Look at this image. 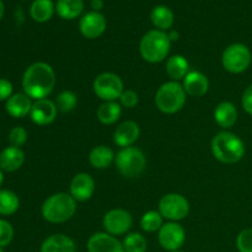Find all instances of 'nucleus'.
I'll list each match as a JSON object with an SVG mask.
<instances>
[{"label": "nucleus", "instance_id": "obj_21", "mask_svg": "<svg viewBox=\"0 0 252 252\" xmlns=\"http://www.w3.org/2000/svg\"><path fill=\"white\" fill-rule=\"evenodd\" d=\"M39 252H76V245L64 234H53L42 243Z\"/></svg>", "mask_w": 252, "mask_h": 252}, {"label": "nucleus", "instance_id": "obj_31", "mask_svg": "<svg viewBox=\"0 0 252 252\" xmlns=\"http://www.w3.org/2000/svg\"><path fill=\"white\" fill-rule=\"evenodd\" d=\"M78 105V96L74 91L70 90H64L57 96L56 98V106L58 111L63 113L71 112L74 108Z\"/></svg>", "mask_w": 252, "mask_h": 252}, {"label": "nucleus", "instance_id": "obj_33", "mask_svg": "<svg viewBox=\"0 0 252 252\" xmlns=\"http://www.w3.org/2000/svg\"><path fill=\"white\" fill-rule=\"evenodd\" d=\"M27 138H29L27 130L21 126L14 127L9 133V142L11 147H22L27 142Z\"/></svg>", "mask_w": 252, "mask_h": 252}, {"label": "nucleus", "instance_id": "obj_3", "mask_svg": "<svg viewBox=\"0 0 252 252\" xmlns=\"http://www.w3.org/2000/svg\"><path fill=\"white\" fill-rule=\"evenodd\" d=\"M78 202L70 193L58 192L49 196L43 202L41 208L42 217L46 221L52 224H62L70 220L76 212Z\"/></svg>", "mask_w": 252, "mask_h": 252}, {"label": "nucleus", "instance_id": "obj_10", "mask_svg": "<svg viewBox=\"0 0 252 252\" xmlns=\"http://www.w3.org/2000/svg\"><path fill=\"white\" fill-rule=\"evenodd\" d=\"M102 225L106 233L113 236L125 235L133 225V217L128 211L122 208L111 209L105 214Z\"/></svg>", "mask_w": 252, "mask_h": 252}, {"label": "nucleus", "instance_id": "obj_14", "mask_svg": "<svg viewBox=\"0 0 252 252\" xmlns=\"http://www.w3.org/2000/svg\"><path fill=\"white\" fill-rule=\"evenodd\" d=\"M58 108L56 102L48 98H42V100L34 101L32 105L30 117L31 121L37 126H48L57 118Z\"/></svg>", "mask_w": 252, "mask_h": 252}, {"label": "nucleus", "instance_id": "obj_27", "mask_svg": "<svg viewBox=\"0 0 252 252\" xmlns=\"http://www.w3.org/2000/svg\"><path fill=\"white\" fill-rule=\"evenodd\" d=\"M54 10L56 7L52 0H34L30 7V15L36 22L43 24L52 19Z\"/></svg>", "mask_w": 252, "mask_h": 252}, {"label": "nucleus", "instance_id": "obj_37", "mask_svg": "<svg viewBox=\"0 0 252 252\" xmlns=\"http://www.w3.org/2000/svg\"><path fill=\"white\" fill-rule=\"evenodd\" d=\"M241 105H243V108L249 113V115L252 116V84L249 85L248 88L245 89L243 94V98H241Z\"/></svg>", "mask_w": 252, "mask_h": 252}, {"label": "nucleus", "instance_id": "obj_42", "mask_svg": "<svg viewBox=\"0 0 252 252\" xmlns=\"http://www.w3.org/2000/svg\"><path fill=\"white\" fill-rule=\"evenodd\" d=\"M170 252H182V251H180V250H176V251H170Z\"/></svg>", "mask_w": 252, "mask_h": 252}, {"label": "nucleus", "instance_id": "obj_11", "mask_svg": "<svg viewBox=\"0 0 252 252\" xmlns=\"http://www.w3.org/2000/svg\"><path fill=\"white\" fill-rule=\"evenodd\" d=\"M158 240L169 252L180 250L186 241V230L179 221H167L158 231Z\"/></svg>", "mask_w": 252, "mask_h": 252}, {"label": "nucleus", "instance_id": "obj_28", "mask_svg": "<svg viewBox=\"0 0 252 252\" xmlns=\"http://www.w3.org/2000/svg\"><path fill=\"white\" fill-rule=\"evenodd\" d=\"M20 207V199L10 189H0V216H12Z\"/></svg>", "mask_w": 252, "mask_h": 252}, {"label": "nucleus", "instance_id": "obj_26", "mask_svg": "<svg viewBox=\"0 0 252 252\" xmlns=\"http://www.w3.org/2000/svg\"><path fill=\"white\" fill-rule=\"evenodd\" d=\"M84 10L83 0H58L56 11L63 20H74L80 16Z\"/></svg>", "mask_w": 252, "mask_h": 252}, {"label": "nucleus", "instance_id": "obj_32", "mask_svg": "<svg viewBox=\"0 0 252 252\" xmlns=\"http://www.w3.org/2000/svg\"><path fill=\"white\" fill-rule=\"evenodd\" d=\"M239 252H252V228L244 229L236 238Z\"/></svg>", "mask_w": 252, "mask_h": 252}, {"label": "nucleus", "instance_id": "obj_30", "mask_svg": "<svg viewBox=\"0 0 252 252\" xmlns=\"http://www.w3.org/2000/svg\"><path fill=\"white\" fill-rule=\"evenodd\" d=\"M122 244L126 252H147L148 249L147 239L140 233L127 234Z\"/></svg>", "mask_w": 252, "mask_h": 252}, {"label": "nucleus", "instance_id": "obj_13", "mask_svg": "<svg viewBox=\"0 0 252 252\" xmlns=\"http://www.w3.org/2000/svg\"><path fill=\"white\" fill-rule=\"evenodd\" d=\"M95 180L86 172H80L73 177L69 186V193L76 202H86L94 196Z\"/></svg>", "mask_w": 252, "mask_h": 252}, {"label": "nucleus", "instance_id": "obj_5", "mask_svg": "<svg viewBox=\"0 0 252 252\" xmlns=\"http://www.w3.org/2000/svg\"><path fill=\"white\" fill-rule=\"evenodd\" d=\"M186 91L179 81L164 83L155 94V105L160 112L174 115L181 111L186 103Z\"/></svg>", "mask_w": 252, "mask_h": 252}, {"label": "nucleus", "instance_id": "obj_8", "mask_svg": "<svg viewBox=\"0 0 252 252\" xmlns=\"http://www.w3.org/2000/svg\"><path fill=\"white\" fill-rule=\"evenodd\" d=\"M93 90L98 98L107 101L120 100L125 91V85L120 75L115 73H102L95 78L93 83Z\"/></svg>", "mask_w": 252, "mask_h": 252}, {"label": "nucleus", "instance_id": "obj_36", "mask_svg": "<svg viewBox=\"0 0 252 252\" xmlns=\"http://www.w3.org/2000/svg\"><path fill=\"white\" fill-rule=\"evenodd\" d=\"M12 95V84L7 79L0 78V101H7Z\"/></svg>", "mask_w": 252, "mask_h": 252}, {"label": "nucleus", "instance_id": "obj_34", "mask_svg": "<svg viewBox=\"0 0 252 252\" xmlns=\"http://www.w3.org/2000/svg\"><path fill=\"white\" fill-rule=\"evenodd\" d=\"M14 239V228L7 220L0 219V248L9 245Z\"/></svg>", "mask_w": 252, "mask_h": 252}, {"label": "nucleus", "instance_id": "obj_39", "mask_svg": "<svg viewBox=\"0 0 252 252\" xmlns=\"http://www.w3.org/2000/svg\"><path fill=\"white\" fill-rule=\"evenodd\" d=\"M167 34H169V37H170V39H171V42L172 41H177V39H179V32L171 31V32H170V33H167Z\"/></svg>", "mask_w": 252, "mask_h": 252}, {"label": "nucleus", "instance_id": "obj_15", "mask_svg": "<svg viewBox=\"0 0 252 252\" xmlns=\"http://www.w3.org/2000/svg\"><path fill=\"white\" fill-rule=\"evenodd\" d=\"M88 252H126L123 244L116 236L105 233H95L89 238Z\"/></svg>", "mask_w": 252, "mask_h": 252}, {"label": "nucleus", "instance_id": "obj_1", "mask_svg": "<svg viewBox=\"0 0 252 252\" xmlns=\"http://www.w3.org/2000/svg\"><path fill=\"white\" fill-rule=\"evenodd\" d=\"M56 71L44 62H36L25 70L22 76L24 93L32 100L47 98L56 86Z\"/></svg>", "mask_w": 252, "mask_h": 252}, {"label": "nucleus", "instance_id": "obj_12", "mask_svg": "<svg viewBox=\"0 0 252 252\" xmlns=\"http://www.w3.org/2000/svg\"><path fill=\"white\" fill-rule=\"evenodd\" d=\"M107 29L105 16L98 11H90L81 17L79 22L80 33L88 39H96L102 36Z\"/></svg>", "mask_w": 252, "mask_h": 252}, {"label": "nucleus", "instance_id": "obj_4", "mask_svg": "<svg viewBox=\"0 0 252 252\" xmlns=\"http://www.w3.org/2000/svg\"><path fill=\"white\" fill-rule=\"evenodd\" d=\"M171 49L169 34L160 30H150L142 37L139 43L140 57L152 64L161 63L167 58Z\"/></svg>", "mask_w": 252, "mask_h": 252}, {"label": "nucleus", "instance_id": "obj_16", "mask_svg": "<svg viewBox=\"0 0 252 252\" xmlns=\"http://www.w3.org/2000/svg\"><path fill=\"white\" fill-rule=\"evenodd\" d=\"M140 135V128L134 121H125L116 128L113 133V143L117 147L122 148L132 147Z\"/></svg>", "mask_w": 252, "mask_h": 252}, {"label": "nucleus", "instance_id": "obj_6", "mask_svg": "<svg viewBox=\"0 0 252 252\" xmlns=\"http://www.w3.org/2000/svg\"><path fill=\"white\" fill-rule=\"evenodd\" d=\"M117 170L126 179H137L147 167L145 154L137 147L122 148L115 159Z\"/></svg>", "mask_w": 252, "mask_h": 252}, {"label": "nucleus", "instance_id": "obj_43", "mask_svg": "<svg viewBox=\"0 0 252 252\" xmlns=\"http://www.w3.org/2000/svg\"><path fill=\"white\" fill-rule=\"evenodd\" d=\"M0 252H4V251H2V250H1V248H0Z\"/></svg>", "mask_w": 252, "mask_h": 252}, {"label": "nucleus", "instance_id": "obj_20", "mask_svg": "<svg viewBox=\"0 0 252 252\" xmlns=\"http://www.w3.org/2000/svg\"><path fill=\"white\" fill-rule=\"evenodd\" d=\"M32 98H30L26 94H14L9 100L6 101V112L14 118H24L30 115L32 108Z\"/></svg>", "mask_w": 252, "mask_h": 252}, {"label": "nucleus", "instance_id": "obj_38", "mask_svg": "<svg viewBox=\"0 0 252 252\" xmlns=\"http://www.w3.org/2000/svg\"><path fill=\"white\" fill-rule=\"evenodd\" d=\"M91 7L94 9V11H98L103 7V0H91Z\"/></svg>", "mask_w": 252, "mask_h": 252}, {"label": "nucleus", "instance_id": "obj_41", "mask_svg": "<svg viewBox=\"0 0 252 252\" xmlns=\"http://www.w3.org/2000/svg\"><path fill=\"white\" fill-rule=\"evenodd\" d=\"M2 182H4V174H2V170L0 169V187H1Z\"/></svg>", "mask_w": 252, "mask_h": 252}, {"label": "nucleus", "instance_id": "obj_18", "mask_svg": "<svg viewBox=\"0 0 252 252\" xmlns=\"http://www.w3.org/2000/svg\"><path fill=\"white\" fill-rule=\"evenodd\" d=\"M214 120L219 127L224 130L230 129L238 121V110L230 101H223L218 103L214 110Z\"/></svg>", "mask_w": 252, "mask_h": 252}, {"label": "nucleus", "instance_id": "obj_17", "mask_svg": "<svg viewBox=\"0 0 252 252\" xmlns=\"http://www.w3.org/2000/svg\"><path fill=\"white\" fill-rule=\"evenodd\" d=\"M185 91L187 95L192 97H202L206 95L209 90V80L207 75L201 71H189L182 83Z\"/></svg>", "mask_w": 252, "mask_h": 252}, {"label": "nucleus", "instance_id": "obj_22", "mask_svg": "<svg viewBox=\"0 0 252 252\" xmlns=\"http://www.w3.org/2000/svg\"><path fill=\"white\" fill-rule=\"evenodd\" d=\"M116 159V154L111 148L106 145H97L91 149L89 154V162L94 169L105 170L111 166Z\"/></svg>", "mask_w": 252, "mask_h": 252}, {"label": "nucleus", "instance_id": "obj_24", "mask_svg": "<svg viewBox=\"0 0 252 252\" xmlns=\"http://www.w3.org/2000/svg\"><path fill=\"white\" fill-rule=\"evenodd\" d=\"M150 19H152L153 25L157 30L160 31L166 32L167 30H170L174 25L175 16L174 12L171 9H169L165 5H158L154 9L152 10V14H150Z\"/></svg>", "mask_w": 252, "mask_h": 252}, {"label": "nucleus", "instance_id": "obj_19", "mask_svg": "<svg viewBox=\"0 0 252 252\" xmlns=\"http://www.w3.org/2000/svg\"><path fill=\"white\" fill-rule=\"evenodd\" d=\"M25 162V153L21 148L7 147L0 153V169L6 172L17 171Z\"/></svg>", "mask_w": 252, "mask_h": 252}, {"label": "nucleus", "instance_id": "obj_2", "mask_svg": "<svg viewBox=\"0 0 252 252\" xmlns=\"http://www.w3.org/2000/svg\"><path fill=\"white\" fill-rule=\"evenodd\" d=\"M212 154L223 164H236L245 155V144L234 133L221 130L217 133L211 142Z\"/></svg>", "mask_w": 252, "mask_h": 252}, {"label": "nucleus", "instance_id": "obj_23", "mask_svg": "<svg viewBox=\"0 0 252 252\" xmlns=\"http://www.w3.org/2000/svg\"><path fill=\"white\" fill-rule=\"evenodd\" d=\"M189 61L181 54H175L166 61V74L172 81L184 80L189 74Z\"/></svg>", "mask_w": 252, "mask_h": 252}, {"label": "nucleus", "instance_id": "obj_40", "mask_svg": "<svg viewBox=\"0 0 252 252\" xmlns=\"http://www.w3.org/2000/svg\"><path fill=\"white\" fill-rule=\"evenodd\" d=\"M2 15H4V2L0 0V20L2 19Z\"/></svg>", "mask_w": 252, "mask_h": 252}, {"label": "nucleus", "instance_id": "obj_9", "mask_svg": "<svg viewBox=\"0 0 252 252\" xmlns=\"http://www.w3.org/2000/svg\"><path fill=\"white\" fill-rule=\"evenodd\" d=\"M159 213L169 221H180L189 213V203L180 193H167L159 201Z\"/></svg>", "mask_w": 252, "mask_h": 252}, {"label": "nucleus", "instance_id": "obj_35", "mask_svg": "<svg viewBox=\"0 0 252 252\" xmlns=\"http://www.w3.org/2000/svg\"><path fill=\"white\" fill-rule=\"evenodd\" d=\"M138 102H139V96L134 90H130V89L123 91L120 97L121 106L126 108H134L138 105Z\"/></svg>", "mask_w": 252, "mask_h": 252}, {"label": "nucleus", "instance_id": "obj_7", "mask_svg": "<svg viewBox=\"0 0 252 252\" xmlns=\"http://www.w3.org/2000/svg\"><path fill=\"white\" fill-rule=\"evenodd\" d=\"M252 54L250 48L243 43H233L224 49L221 65L231 74L244 73L250 66Z\"/></svg>", "mask_w": 252, "mask_h": 252}, {"label": "nucleus", "instance_id": "obj_25", "mask_svg": "<svg viewBox=\"0 0 252 252\" xmlns=\"http://www.w3.org/2000/svg\"><path fill=\"white\" fill-rule=\"evenodd\" d=\"M96 115H97V120L102 125H115L122 115V106L117 101H107V102H103L102 105H100Z\"/></svg>", "mask_w": 252, "mask_h": 252}, {"label": "nucleus", "instance_id": "obj_29", "mask_svg": "<svg viewBox=\"0 0 252 252\" xmlns=\"http://www.w3.org/2000/svg\"><path fill=\"white\" fill-rule=\"evenodd\" d=\"M162 225H164V218L159 213V211H148L140 218V228L145 233L159 231Z\"/></svg>", "mask_w": 252, "mask_h": 252}]
</instances>
